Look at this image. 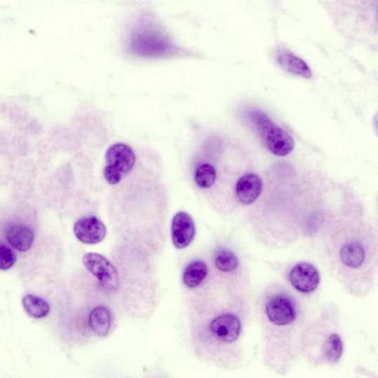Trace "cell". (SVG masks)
Here are the masks:
<instances>
[{
	"mask_svg": "<svg viewBox=\"0 0 378 378\" xmlns=\"http://www.w3.org/2000/svg\"><path fill=\"white\" fill-rule=\"evenodd\" d=\"M249 120L266 148L273 155L286 156L294 149V140L280 126L275 124L263 112L254 110L249 112Z\"/></svg>",
	"mask_w": 378,
	"mask_h": 378,
	"instance_id": "obj_1",
	"label": "cell"
},
{
	"mask_svg": "<svg viewBox=\"0 0 378 378\" xmlns=\"http://www.w3.org/2000/svg\"><path fill=\"white\" fill-rule=\"evenodd\" d=\"M136 155L132 148L123 143L112 145L106 153L105 180L110 185L119 184L135 166Z\"/></svg>",
	"mask_w": 378,
	"mask_h": 378,
	"instance_id": "obj_2",
	"label": "cell"
},
{
	"mask_svg": "<svg viewBox=\"0 0 378 378\" xmlns=\"http://www.w3.org/2000/svg\"><path fill=\"white\" fill-rule=\"evenodd\" d=\"M82 261L101 287L107 292H117L120 285L119 273L107 257L96 253H87L84 255Z\"/></svg>",
	"mask_w": 378,
	"mask_h": 378,
	"instance_id": "obj_3",
	"label": "cell"
},
{
	"mask_svg": "<svg viewBox=\"0 0 378 378\" xmlns=\"http://www.w3.org/2000/svg\"><path fill=\"white\" fill-rule=\"evenodd\" d=\"M266 314L270 322L278 326L292 324L296 318L293 301L283 295L275 296L268 301Z\"/></svg>",
	"mask_w": 378,
	"mask_h": 378,
	"instance_id": "obj_4",
	"label": "cell"
},
{
	"mask_svg": "<svg viewBox=\"0 0 378 378\" xmlns=\"http://www.w3.org/2000/svg\"><path fill=\"white\" fill-rule=\"evenodd\" d=\"M196 234L193 217L188 213L180 211L174 216L171 223V239L176 248L184 249L190 245Z\"/></svg>",
	"mask_w": 378,
	"mask_h": 378,
	"instance_id": "obj_5",
	"label": "cell"
},
{
	"mask_svg": "<svg viewBox=\"0 0 378 378\" xmlns=\"http://www.w3.org/2000/svg\"><path fill=\"white\" fill-rule=\"evenodd\" d=\"M74 235L82 242L96 245L103 242L107 235V228L94 216L81 218L74 226Z\"/></svg>",
	"mask_w": 378,
	"mask_h": 378,
	"instance_id": "obj_6",
	"label": "cell"
},
{
	"mask_svg": "<svg viewBox=\"0 0 378 378\" xmlns=\"http://www.w3.org/2000/svg\"><path fill=\"white\" fill-rule=\"evenodd\" d=\"M289 280L298 292L309 294L317 288L320 282L318 270L311 264L302 263L296 265L290 271Z\"/></svg>",
	"mask_w": 378,
	"mask_h": 378,
	"instance_id": "obj_7",
	"label": "cell"
},
{
	"mask_svg": "<svg viewBox=\"0 0 378 378\" xmlns=\"http://www.w3.org/2000/svg\"><path fill=\"white\" fill-rule=\"evenodd\" d=\"M210 330L217 340L231 343L238 339L241 332V323L237 316L225 314L213 320Z\"/></svg>",
	"mask_w": 378,
	"mask_h": 378,
	"instance_id": "obj_8",
	"label": "cell"
},
{
	"mask_svg": "<svg viewBox=\"0 0 378 378\" xmlns=\"http://www.w3.org/2000/svg\"><path fill=\"white\" fill-rule=\"evenodd\" d=\"M263 191V181L255 174H245L236 185V195L244 205L252 204Z\"/></svg>",
	"mask_w": 378,
	"mask_h": 378,
	"instance_id": "obj_9",
	"label": "cell"
},
{
	"mask_svg": "<svg viewBox=\"0 0 378 378\" xmlns=\"http://www.w3.org/2000/svg\"><path fill=\"white\" fill-rule=\"evenodd\" d=\"M6 237L13 249L21 252L30 249L34 241L33 230L24 225H13L8 227Z\"/></svg>",
	"mask_w": 378,
	"mask_h": 378,
	"instance_id": "obj_10",
	"label": "cell"
},
{
	"mask_svg": "<svg viewBox=\"0 0 378 378\" xmlns=\"http://www.w3.org/2000/svg\"><path fill=\"white\" fill-rule=\"evenodd\" d=\"M276 60L280 67L289 74L304 79L312 77V71L308 65L292 52L286 51L279 52Z\"/></svg>",
	"mask_w": 378,
	"mask_h": 378,
	"instance_id": "obj_11",
	"label": "cell"
},
{
	"mask_svg": "<svg viewBox=\"0 0 378 378\" xmlns=\"http://www.w3.org/2000/svg\"><path fill=\"white\" fill-rule=\"evenodd\" d=\"M209 273L208 266L202 261H195L189 264L183 275V281L189 288H195L205 280Z\"/></svg>",
	"mask_w": 378,
	"mask_h": 378,
	"instance_id": "obj_12",
	"label": "cell"
},
{
	"mask_svg": "<svg viewBox=\"0 0 378 378\" xmlns=\"http://www.w3.org/2000/svg\"><path fill=\"white\" fill-rule=\"evenodd\" d=\"M111 313L103 306L93 309L90 314L89 322L93 331L100 337L107 335L111 327Z\"/></svg>",
	"mask_w": 378,
	"mask_h": 378,
	"instance_id": "obj_13",
	"label": "cell"
},
{
	"mask_svg": "<svg viewBox=\"0 0 378 378\" xmlns=\"http://www.w3.org/2000/svg\"><path fill=\"white\" fill-rule=\"evenodd\" d=\"M342 263L348 268H360L365 260V252L362 247L356 242L344 245L341 250Z\"/></svg>",
	"mask_w": 378,
	"mask_h": 378,
	"instance_id": "obj_14",
	"label": "cell"
},
{
	"mask_svg": "<svg viewBox=\"0 0 378 378\" xmlns=\"http://www.w3.org/2000/svg\"><path fill=\"white\" fill-rule=\"evenodd\" d=\"M22 305L26 313L34 318H45L50 313L48 303L34 295L28 294L24 296Z\"/></svg>",
	"mask_w": 378,
	"mask_h": 378,
	"instance_id": "obj_15",
	"label": "cell"
},
{
	"mask_svg": "<svg viewBox=\"0 0 378 378\" xmlns=\"http://www.w3.org/2000/svg\"><path fill=\"white\" fill-rule=\"evenodd\" d=\"M216 178L215 168L209 164H202L196 171L195 180L197 185L202 188L211 187Z\"/></svg>",
	"mask_w": 378,
	"mask_h": 378,
	"instance_id": "obj_16",
	"label": "cell"
},
{
	"mask_svg": "<svg viewBox=\"0 0 378 378\" xmlns=\"http://www.w3.org/2000/svg\"><path fill=\"white\" fill-rule=\"evenodd\" d=\"M239 264L237 257L230 251L222 250L218 252L215 257L216 267L223 272L235 271Z\"/></svg>",
	"mask_w": 378,
	"mask_h": 378,
	"instance_id": "obj_17",
	"label": "cell"
},
{
	"mask_svg": "<svg viewBox=\"0 0 378 378\" xmlns=\"http://www.w3.org/2000/svg\"><path fill=\"white\" fill-rule=\"evenodd\" d=\"M344 345L341 338L337 334H332L327 341L326 356L331 363H337L342 356Z\"/></svg>",
	"mask_w": 378,
	"mask_h": 378,
	"instance_id": "obj_18",
	"label": "cell"
},
{
	"mask_svg": "<svg viewBox=\"0 0 378 378\" xmlns=\"http://www.w3.org/2000/svg\"><path fill=\"white\" fill-rule=\"evenodd\" d=\"M17 261V255L7 245L0 244V270L11 269Z\"/></svg>",
	"mask_w": 378,
	"mask_h": 378,
	"instance_id": "obj_19",
	"label": "cell"
}]
</instances>
